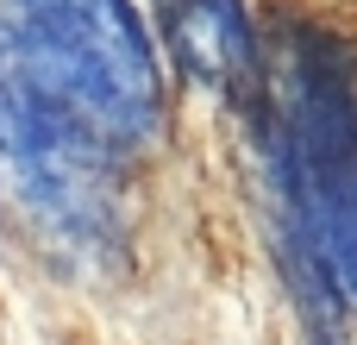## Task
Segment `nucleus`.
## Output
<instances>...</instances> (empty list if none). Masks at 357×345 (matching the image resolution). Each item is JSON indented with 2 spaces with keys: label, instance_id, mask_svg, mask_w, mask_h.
<instances>
[{
  "label": "nucleus",
  "instance_id": "nucleus-1",
  "mask_svg": "<svg viewBox=\"0 0 357 345\" xmlns=\"http://www.w3.org/2000/svg\"><path fill=\"white\" fill-rule=\"evenodd\" d=\"M0 63L119 151L163 132V63L132 0H0Z\"/></svg>",
  "mask_w": 357,
  "mask_h": 345
},
{
  "label": "nucleus",
  "instance_id": "nucleus-2",
  "mask_svg": "<svg viewBox=\"0 0 357 345\" xmlns=\"http://www.w3.org/2000/svg\"><path fill=\"white\" fill-rule=\"evenodd\" d=\"M163 31L188 82L238 101L245 113L264 101V44L245 0H163Z\"/></svg>",
  "mask_w": 357,
  "mask_h": 345
}]
</instances>
